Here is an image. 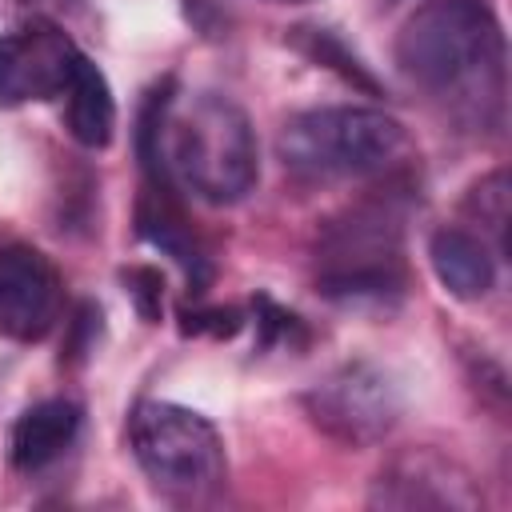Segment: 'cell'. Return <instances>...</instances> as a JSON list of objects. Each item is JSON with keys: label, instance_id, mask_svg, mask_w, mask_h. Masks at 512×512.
<instances>
[{"label": "cell", "instance_id": "cell-15", "mask_svg": "<svg viewBox=\"0 0 512 512\" xmlns=\"http://www.w3.org/2000/svg\"><path fill=\"white\" fill-rule=\"evenodd\" d=\"M464 208L492 232V240H496V256H500V252H504V228H508V172H492V176H484V180L468 192Z\"/></svg>", "mask_w": 512, "mask_h": 512}, {"label": "cell", "instance_id": "cell-18", "mask_svg": "<svg viewBox=\"0 0 512 512\" xmlns=\"http://www.w3.org/2000/svg\"><path fill=\"white\" fill-rule=\"evenodd\" d=\"M184 332H212V336H232L240 328L236 308H208V312H184Z\"/></svg>", "mask_w": 512, "mask_h": 512}, {"label": "cell", "instance_id": "cell-6", "mask_svg": "<svg viewBox=\"0 0 512 512\" xmlns=\"http://www.w3.org/2000/svg\"><path fill=\"white\" fill-rule=\"evenodd\" d=\"M304 412L324 436L348 448H364L396 428L404 400H400V384L380 364L352 360L332 368L304 392Z\"/></svg>", "mask_w": 512, "mask_h": 512}, {"label": "cell", "instance_id": "cell-19", "mask_svg": "<svg viewBox=\"0 0 512 512\" xmlns=\"http://www.w3.org/2000/svg\"><path fill=\"white\" fill-rule=\"evenodd\" d=\"M20 4H56V8H68L72 0H20Z\"/></svg>", "mask_w": 512, "mask_h": 512}, {"label": "cell", "instance_id": "cell-17", "mask_svg": "<svg viewBox=\"0 0 512 512\" xmlns=\"http://www.w3.org/2000/svg\"><path fill=\"white\" fill-rule=\"evenodd\" d=\"M256 328H260V348L284 344V340H292V332H304L300 316L276 308L272 300H260V304H256Z\"/></svg>", "mask_w": 512, "mask_h": 512}, {"label": "cell", "instance_id": "cell-20", "mask_svg": "<svg viewBox=\"0 0 512 512\" xmlns=\"http://www.w3.org/2000/svg\"><path fill=\"white\" fill-rule=\"evenodd\" d=\"M280 4H304V0H280Z\"/></svg>", "mask_w": 512, "mask_h": 512}, {"label": "cell", "instance_id": "cell-8", "mask_svg": "<svg viewBox=\"0 0 512 512\" xmlns=\"http://www.w3.org/2000/svg\"><path fill=\"white\" fill-rule=\"evenodd\" d=\"M376 508H396V512H472L484 504L472 472L456 464L452 456H440L432 448H412L400 452L372 484L368 496Z\"/></svg>", "mask_w": 512, "mask_h": 512}, {"label": "cell", "instance_id": "cell-16", "mask_svg": "<svg viewBox=\"0 0 512 512\" xmlns=\"http://www.w3.org/2000/svg\"><path fill=\"white\" fill-rule=\"evenodd\" d=\"M124 284H128V296L136 300L140 316L144 320H156L160 316V296H164V280L156 268H128L124 272Z\"/></svg>", "mask_w": 512, "mask_h": 512}, {"label": "cell", "instance_id": "cell-10", "mask_svg": "<svg viewBox=\"0 0 512 512\" xmlns=\"http://www.w3.org/2000/svg\"><path fill=\"white\" fill-rule=\"evenodd\" d=\"M428 264L456 300L472 304L496 288V252L468 228H436L428 240Z\"/></svg>", "mask_w": 512, "mask_h": 512}, {"label": "cell", "instance_id": "cell-2", "mask_svg": "<svg viewBox=\"0 0 512 512\" xmlns=\"http://www.w3.org/2000/svg\"><path fill=\"white\" fill-rule=\"evenodd\" d=\"M504 32L484 0H424L396 36L400 72L480 128L504 116Z\"/></svg>", "mask_w": 512, "mask_h": 512}, {"label": "cell", "instance_id": "cell-5", "mask_svg": "<svg viewBox=\"0 0 512 512\" xmlns=\"http://www.w3.org/2000/svg\"><path fill=\"white\" fill-rule=\"evenodd\" d=\"M128 444L144 476L176 500H200L224 484L228 460L216 424L172 400H140L128 416Z\"/></svg>", "mask_w": 512, "mask_h": 512}, {"label": "cell", "instance_id": "cell-13", "mask_svg": "<svg viewBox=\"0 0 512 512\" xmlns=\"http://www.w3.org/2000/svg\"><path fill=\"white\" fill-rule=\"evenodd\" d=\"M140 236L152 240L156 248H164L196 284L208 280V252L204 244L196 240V232L188 228V220L180 216V208L168 200V188L160 192H148L144 204H140Z\"/></svg>", "mask_w": 512, "mask_h": 512}, {"label": "cell", "instance_id": "cell-7", "mask_svg": "<svg viewBox=\"0 0 512 512\" xmlns=\"http://www.w3.org/2000/svg\"><path fill=\"white\" fill-rule=\"evenodd\" d=\"M84 52L52 20H28L0 36V104L52 100L64 92Z\"/></svg>", "mask_w": 512, "mask_h": 512}, {"label": "cell", "instance_id": "cell-12", "mask_svg": "<svg viewBox=\"0 0 512 512\" xmlns=\"http://www.w3.org/2000/svg\"><path fill=\"white\" fill-rule=\"evenodd\" d=\"M60 96H64L68 136L84 148H104L116 132V100H112V88H108L104 72L88 56H80Z\"/></svg>", "mask_w": 512, "mask_h": 512}, {"label": "cell", "instance_id": "cell-4", "mask_svg": "<svg viewBox=\"0 0 512 512\" xmlns=\"http://www.w3.org/2000/svg\"><path fill=\"white\" fill-rule=\"evenodd\" d=\"M316 288L344 308H392L404 296L400 212L368 200L332 220L316 244Z\"/></svg>", "mask_w": 512, "mask_h": 512}, {"label": "cell", "instance_id": "cell-3", "mask_svg": "<svg viewBox=\"0 0 512 512\" xmlns=\"http://www.w3.org/2000/svg\"><path fill=\"white\" fill-rule=\"evenodd\" d=\"M408 152H412L408 128L396 116L360 104L296 112L276 136L280 164L308 184L384 176L400 168Z\"/></svg>", "mask_w": 512, "mask_h": 512}, {"label": "cell", "instance_id": "cell-1", "mask_svg": "<svg viewBox=\"0 0 512 512\" xmlns=\"http://www.w3.org/2000/svg\"><path fill=\"white\" fill-rule=\"evenodd\" d=\"M140 152L164 184H180L208 204L244 200L260 176L252 120L220 92H152L140 120Z\"/></svg>", "mask_w": 512, "mask_h": 512}, {"label": "cell", "instance_id": "cell-14", "mask_svg": "<svg viewBox=\"0 0 512 512\" xmlns=\"http://www.w3.org/2000/svg\"><path fill=\"white\" fill-rule=\"evenodd\" d=\"M292 44L308 56V60H316V64H328V68H336L344 80H352V84H360V88H368V92H376V80L364 72V64L340 44V36L336 32H328V28H308V24H300V28H292Z\"/></svg>", "mask_w": 512, "mask_h": 512}, {"label": "cell", "instance_id": "cell-11", "mask_svg": "<svg viewBox=\"0 0 512 512\" xmlns=\"http://www.w3.org/2000/svg\"><path fill=\"white\" fill-rule=\"evenodd\" d=\"M80 432V408L72 400H40L32 404L8 436V456L20 472H36L52 464Z\"/></svg>", "mask_w": 512, "mask_h": 512}, {"label": "cell", "instance_id": "cell-9", "mask_svg": "<svg viewBox=\"0 0 512 512\" xmlns=\"http://www.w3.org/2000/svg\"><path fill=\"white\" fill-rule=\"evenodd\" d=\"M64 308L56 264L32 244H0V332L32 344L48 336Z\"/></svg>", "mask_w": 512, "mask_h": 512}]
</instances>
